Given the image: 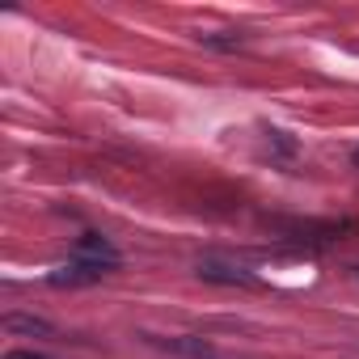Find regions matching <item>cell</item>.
Masks as SVG:
<instances>
[{
    "label": "cell",
    "instance_id": "1",
    "mask_svg": "<svg viewBox=\"0 0 359 359\" xmlns=\"http://www.w3.org/2000/svg\"><path fill=\"white\" fill-rule=\"evenodd\" d=\"M76 262H89V266H114L118 262V254H114V245L110 241H102V237H81L76 241Z\"/></svg>",
    "mask_w": 359,
    "mask_h": 359
},
{
    "label": "cell",
    "instance_id": "2",
    "mask_svg": "<svg viewBox=\"0 0 359 359\" xmlns=\"http://www.w3.org/2000/svg\"><path fill=\"white\" fill-rule=\"evenodd\" d=\"M102 275H106L102 266H89V262H72V266L55 271V275H51V283H97Z\"/></svg>",
    "mask_w": 359,
    "mask_h": 359
},
{
    "label": "cell",
    "instance_id": "3",
    "mask_svg": "<svg viewBox=\"0 0 359 359\" xmlns=\"http://www.w3.org/2000/svg\"><path fill=\"white\" fill-rule=\"evenodd\" d=\"M0 325H5L9 334H51V321H43V317H22V313H9Z\"/></svg>",
    "mask_w": 359,
    "mask_h": 359
},
{
    "label": "cell",
    "instance_id": "4",
    "mask_svg": "<svg viewBox=\"0 0 359 359\" xmlns=\"http://www.w3.org/2000/svg\"><path fill=\"white\" fill-rule=\"evenodd\" d=\"M199 275L212 279V283H241V287L254 283V275H245V271H229V266H199Z\"/></svg>",
    "mask_w": 359,
    "mask_h": 359
},
{
    "label": "cell",
    "instance_id": "5",
    "mask_svg": "<svg viewBox=\"0 0 359 359\" xmlns=\"http://www.w3.org/2000/svg\"><path fill=\"white\" fill-rule=\"evenodd\" d=\"M5 359H43V355H34V351H9Z\"/></svg>",
    "mask_w": 359,
    "mask_h": 359
}]
</instances>
